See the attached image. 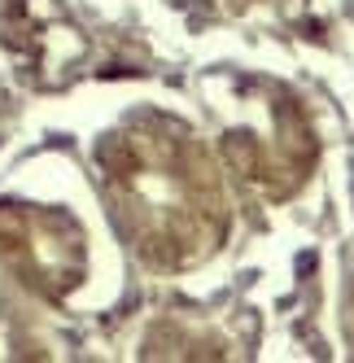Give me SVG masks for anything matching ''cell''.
I'll return each instance as SVG.
<instances>
[{
    "label": "cell",
    "instance_id": "6da1fadb",
    "mask_svg": "<svg viewBox=\"0 0 354 363\" xmlns=\"http://www.w3.org/2000/svg\"><path fill=\"white\" fill-rule=\"evenodd\" d=\"M105 211L149 272H193L232 237V197L188 123L144 110L96 145Z\"/></svg>",
    "mask_w": 354,
    "mask_h": 363
},
{
    "label": "cell",
    "instance_id": "7a4b0ae2",
    "mask_svg": "<svg viewBox=\"0 0 354 363\" xmlns=\"http://www.w3.org/2000/svg\"><path fill=\"white\" fill-rule=\"evenodd\" d=\"M219 153L245 189L289 201L319 162V140L302 101L271 79H232L219 101Z\"/></svg>",
    "mask_w": 354,
    "mask_h": 363
},
{
    "label": "cell",
    "instance_id": "3957f363",
    "mask_svg": "<svg viewBox=\"0 0 354 363\" xmlns=\"http://www.w3.org/2000/svg\"><path fill=\"white\" fill-rule=\"evenodd\" d=\"M0 263L44 302H66L92 276V241L66 206L5 197L0 201Z\"/></svg>",
    "mask_w": 354,
    "mask_h": 363
},
{
    "label": "cell",
    "instance_id": "277c9868",
    "mask_svg": "<svg viewBox=\"0 0 354 363\" xmlns=\"http://www.w3.org/2000/svg\"><path fill=\"white\" fill-rule=\"evenodd\" d=\"M0 40L35 74L62 70L70 53H79V31L53 0H0Z\"/></svg>",
    "mask_w": 354,
    "mask_h": 363
}]
</instances>
